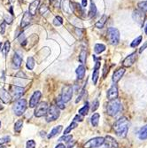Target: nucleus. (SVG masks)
I'll use <instances>...</instances> for the list:
<instances>
[{
	"label": "nucleus",
	"mask_w": 147,
	"mask_h": 148,
	"mask_svg": "<svg viewBox=\"0 0 147 148\" xmlns=\"http://www.w3.org/2000/svg\"><path fill=\"white\" fill-rule=\"evenodd\" d=\"M0 148H5V147H4V146H1V147H0Z\"/></svg>",
	"instance_id": "nucleus-55"
},
{
	"label": "nucleus",
	"mask_w": 147,
	"mask_h": 148,
	"mask_svg": "<svg viewBox=\"0 0 147 148\" xmlns=\"http://www.w3.org/2000/svg\"><path fill=\"white\" fill-rule=\"evenodd\" d=\"M77 123H75V122H73L68 128L66 129V130L64 131V135H68V133H70L71 131H72V130H74L75 128H76L77 127Z\"/></svg>",
	"instance_id": "nucleus-34"
},
{
	"label": "nucleus",
	"mask_w": 147,
	"mask_h": 148,
	"mask_svg": "<svg viewBox=\"0 0 147 148\" xmlns=\"http://www.w3.org/2000/svg\"><path fill=\"white\" fill-rule=\"evenodd\" d=\"M85 72H86V69L83 65L79 66L78 68L76 69V75H77V78L79 80H82L84 75H85Z\"/></svg>",
	"instance_id": "nucleus-23"
},
{
	"label": "nucleus",
	"mask_w": 147,
	"mask_h": 148,
	"mask_svg": "<svg viewBox=\"0 0 147 148\" xmlns=\"http://www.w3.org/2000/svg\"><path fill=\"white\" fill-rule=\"evenodd\" d=\"M4 21L6 24H12V21H13V18L12 16H10L9 14H5L4 16Z\"/></svg>",
	"instance_id": "nucleus-42"
},
{
	"label": "nucleus",
	"mask_w": 147,
	"mask_h": 148,
	"mask_svg": "<svg viewBox=\"0 0 147 148\" xmlns=\"http://www.w3.org/2000/svg\"><path fill=\"white\" fill-rule=\"evenodd\" d=\"M0 127H1V122H0Z\"/></svg>",
	"instance_id": "nucleus-56"
},
{
	"label": "nucleus",
	"mask_w": 147,
	"mask_h": 148,
	"mask_svg": "<svg viewBox=\"0 0 147 148\" xmlns=\"http://www.w3.org/2000/svg\"><path fill=\"white\" fill-rule=\"evenodd\" d=\"M25 92V89L17 85H12L10 87V95L12 97V99H19L21 98V96Z\"/></svg>",
	"instance_id": "nucleus-8"
},
{
	"label": "nucleus",
	"mask_w": 147,
	"mask_h": 148,
	"mask_svg": "<svg viewBox=\"0 0 147 148\" xmlns=\"http://www.w3.org/2000/svg\"><path fill=\"white\" fill-rule=\"evenodd\" d=\"M146 48H147V41H146V42H145V43L143 45V46L140 48V50H139V52H140V53H141V52H143V51H144Z\"/></svg>",
	"instance_id": "nucleus-50"
},
{
	"label": "nucleus",
	"mask_w": 147,
	"mask_h": 148,
	"mask_svg": "<svg viewBox=\"0 0 147 148\" xmlns=\"http://www.w3.org/2000/svg\"><path fill=\"white\" fill-rule=\"evenodd\" d=\"M99 119H100V115L98 113H95L93 114L91 118H90V122H91V124L93 127H97L98 125V123H99Z\"/></svg>",
	"instance_id": "nucleus-24"
},
{
	"label": "nucleus",
	"mask_w": 147,
	"mask_h": 148,
	"mask_svg": "<svg viewBox=\"0 0 147 148\" xmlns=\"http://www.w3.org/2000/svg\"><path fill=\"white\" fill-rule=\"evenodd\" d=\"M137 60V53L136 52H133L131 53L130 55H129L122 62V65L125 66V68H129V66H131L133 64L135 63Z\"/></svg>",
	"instance_id": "nucleus-13"
},
{
	"label": "nucleus",
	"mask_w": 147,
	"mask_h": 148,
	"mask_svg": "<svg viewBox=\"0 0 147 148\" xmlns=\"http://www.w3.org/2000/svg\"><path fill=\"white\" fill-rule=\"evenodd\" d=\"M70 7H71V11L80 17H82L84 15V10L83 7L81 6V5H79L78 3H74V2H70Z\"/></svg>",
	"instance_id": "nucleus-11"
},
{
	"label": "nucleus",
	"mask_w": 147,
	"mask_h": 148,
	"mask_svg": "<svg viewBox=\"0 0 147 148\" xmlns=\"http://www.w3.org/2000/svg\"><path fill=\"white\" fill-rule=\"evenodd\" d=\"M22 63V57L18 52H15L12 57V66L14 69H19Z\"/></svg>",
	"instance_id": "nucleus-18"
},
{
	"label": "nucleus",
	"mask_w": 147,
	"mask_h": 148,
	"mask_svg": "<svg viewBox=\"0 0 147 148\" xmlns=\"http://www.w3.org/2000/svg\"><path fill=\"white\" fill-rule=\"evenodd\" d=\"M138 7L142 10V12H147V1L138 3Z\"/></svg>",
	"instance_id": "nucleus-40"
},
{
	"label": "nucleus",
	"mask_w": 147,
	"mask_h": 148,
	"mask_svg": "<svg viewBox=\"0 0 147 148\" xmlns=\"http://www.w3.org/2000/svg\"><path fill=\"white\" fill-rule=\"evenodd\" d=\"M62 129H63V127H62L61 125H59V126L54 127V128H53V129L51 130L50 134L48 135V138H52L56 137L57 135H59V134L61 132Z\"/></svg>",
	"instance_id": "nucleus-22"
},
{
	"label": "nucleus",
	"mask_w": 147,
	"mask_h": 148,
	"mask_svg": "<svg viewBox=\"0 0 147 148\" xmlns=\"http://www.w3.org/2000/svg\"><path fill=\"white\" fill-rule=\"evenodd\" d=\"M129 120L126 117H121L114 123L113 128L118 137L124 138L127 137V134L129 131Z\"/></svg>",
	"instance_id": "nucleus-1"
},
{
	"label": "nucleus",
	"mask_w": 147,
	"mask_h": 148,
	"mask_svg": "<svg viewBox=\"0 0 147 148\" xmlns=\"http://www.w3.org/2000/svg\"><path fill=\"white\" fill-rule=\"evenodd\" d=\"M47 11H48V7L45 5H42L41 6H40V8H39V12H40V13H41L42 15H44V13H46Z\"/></svg>",
	"instance_id": "nucleus-45"
},
{
	"label": "nucleus",
	"mask_w": 147,
	"mask_h": 148,
	"mask_svg": "<svg viewBox=\"0 0 147 148\" xmlns=\"http://www.w3.org/2000/svg\"><path fill=\"white\" fill-rule=\"evenodd\" d=\"M15 77H17V78H23V79H27V78H28V76H27V75H25V73L22 72V71H19V72L15 75Z\"/></svg>",
	"instance_id": "nucleus-47"
},
{
	"label": "nucleus",
	"mask_w": 147,
	"mask_h": 148,
	"mask_svg": "<svg viewBox=\"0 0 147 148\" xmlns=\"http://www.w3.org/2000/svg\"><path fill=\"white\" fill-rule=\"evenodd\" d=\"M83 116L82 115H80V114H77L75 115V117L74 118V122H83Z\"/></svg>",
	"instance_id": "nucleus-48"
},
{
	"label": "nucleus",
	"mask_w": 147,
	"mask_h": 148,
	"mask_svg": "<svg viewBox=\"0 0 147 148\" xmlns=\"http://www.w3.org/2000/svg\"><path fill=\"white\" fill-rule=\"evenodd\" d=\"M96 13H97V6L95 5V3L93 2V0L91 1L90 3V12H89V15L90 18L92 17H94L96 15Z\"/></svg>",
	"instance_id": "nucleus-28"
},
{
	"label": "nucleus",
	"mask_w": 147,
	"mask_h": 148,
	"mask_svg": "<svg viewBox=\"0 0 147 148\" xmlns=\"http://www.w3.org/2000/svg\"><path fill=\"white\" fill-rule=\"evenodd\" d=\"M2 50V44H0V51Z\"/></svg>",
	"instance_id": "nucleus-54"
},
{
	"label": "nucleus",
	"mask_w": 147,
	"mask_h": 148,
	"mask_svg": "<svg viewBox=\"0 0 147 148\" xmlns=\"http://www.w3.org/2000/svg\"><path fill=\"white\" fill-rule=\"evenodd\" d=\"M104 145L106 148H118L117 141L113 138H112L111 136H106L105 138Z\"/></svg>",
	"instance_id": "nucleus-14"
},
{
	"label": "nucleus",
	"mask_w": 147,
	"mask_h": 148,
	"mask_svg": "<svg viewBox=\"0 0 147 148\" xmlns=\"http://www.w3.org/2000/svg\"><path fill=\"white\" fill-rule=\"evenodd\" d=\"M35 66V60L32 57H29L27 60V69L29 70H33Z\"/></svg>",
	"instance_id": "nucleus-31"
},
{
	"label": "nucleus",
	"mask_w": 147,
	"mask_h": 148,
	"mask_svg": "<svg viewBox=\"0 0 147 148\" xmlns=\"http://www.w3.org/2000/svg\"><path fill=\"white\" fill-rule=\"evenodd\" d=\"M26 148H36V142L34 140H29L27 142Z\"/></svg>",
	"instance_id": "nucleus-44"
},
{
	"label": "nucleus",
	"mask_w": 147,
	"mask_h": 148,
	"mask_svg": "<svg viewBox=\"0 0 147 148\" xmlns=\"http://www.w3.org/2000/svg\"><path fill=\"white\" fill-rule=\"evenodd\" d=\"M73 91H74V88H73L72 85H66V86L63 87L60 98H61V99L63 100L64 103L68 102L72 99L73 93H74Z\"/></svg>",
	"instance_id": "nucleus-6"
},
{
	"label": "nucleus",
	"mask_w": 147,
	"mask_h": 148,
	"mask_svg": "<svg viewBox=\"0 0 147 148\" xmlns=\"http://www.w3.org/2000/svg\"><path fill=\"white\" fill-rule=\"evenodd\" d=\"M107 36L111 45H116L120 41V32L115 28H109L107 29Z\"/></svg>",
	"instance_id": "nucleus-5"
},
{
	"label": "nucleus",
	"mask_w": 147,
	"mask_h": 148,
	"mask_svg": "<svg viewBox=\"0 0 147 148\" xmlns=\"http://www.w3.org/2000/svg\"><path fill=\"white\" fill-rule=\"evenodd\" d=\"M0 99L4 103H9L12 100V97L8 91H6L5 89H1L0 90Z\"/></svg>",
	"instance_id": "nucleus-21"
},
{
	"label": "nucleus",
	"mask_w": 147,
	"mask_h": 148,
	"mask_svg": "<svg viewBox=\"0 0 147 148\" xmlns=\"http://www.w3.org/2000/svg\"><path fill=\"white\" fill-rule=\"evenodd\" d=\"M59 108L56 106V105H51L46 113V122L47 123H51L53 122V121H56L59 117Z\"/></svg>",
	"instance_id": "nucleus-3"
},
{
	"label": "nucleus",
	"mask_w": 147,
	"mask_h": 148,
	"mask_svg": "<svg viewBox=\"0 0 147 148\" xmlns=\"http://www.w3.org/2000/svg\"><path fill=\"white\" fill-rule=\"evenodd\" d=\"M73 138V136L72 135H64L63 137H61L60 138H59V141H65V142H66V143H69L70 141H71V139Z\"/></svg>",
	"instance_id": "nucleus-39"
},
{
	"label": "nucleus",
	"mask_w": 147,
	"mask_h": 148,
	"mask_svg": "<svg viewBox=\"0 0 147 148\" xmlns=\"http://www.w3.org/2000/svg\"><path fill=\"white\" fill-rule=\"evenodd\" d=\"M132 17H133V19H134V21H136V22H137L139 25H141V26L144 25V19H145V15H144V12L136 10V11L133 12Z\"/></svg>",
	"instance_id": "nucleus-10"
},
{
	"label": "nucleus",
	"mask_w": 147,
	"mask_h": 148,
	"mask_svg": "<svg viewBox=\"0 0 147 148\" xmlns=\"http://www.w3.org/2000/svg\"><path fill=\"white\" fill-rule=\"evenodd\" d=\"M138 138L141 140L147 139V125L144 126L138 132Z\"/></svg>",
	"instance_id": "nucleus-26"
},
{
	"label": "nucleus",
	"mask_w": 147,
	"mask_h": 148,
	"mask_svg": "<svg viewBox=\"0 0 147 148\" xmlns=\"http://www.w3.org/2000/svg\"><path fill=\"white\" fill-rule=\"evenodd\" d=\"M106 96H107V99L109 100H113L118 98V88L115 84H113L108 90L107 93H106Z\"/></svg>",
	"instance_id": "nucleus-16"
},
{
	"label": "nucleus",
	"mask_w": 147,
	"mask_h": 148,
	"mask_svg": "<svg viewBox=\"0 0 147 148\" xmlns=\"http://www.w3.org/2000/svg\"><path fill=\"white\" fill-rule=\"evenodd\" d=\"M39 5H40V0H34V1L29 5L28 12L30 13V15L36 14L38 8H39Z\"/></svg>",
	"instance_id": "nucleus-20"
},
{
	"label": "nucleus",
	"mask_w": 147,
	"mask_h": 148,
	"mask_svg": "<svg viewBox=\"0 0 147 148\" xmlns=\"http://www.w3.org/2000/svg\"><path fill=\"white\" fill-rule=\"evenodd\" d=\"M142 39H143V37H142V36H138L137 38H136L134 41H133L132 43H131V47H133V48H135V47H137V46H138L139 45V44L142 42Z\"/></svg>",
	"instance_id": "nucleus-35"
},
{
	"label": "nucleus",
	"mask_w": 147,
	"mask_h": 148,
	"mask_svg": "<svg viewBox=\"0 0 147 148\" xmlns=\"http://www.w3.org/2000/svg\"><path fill=\"white\" fill-rule=\"evenodd\" d=\"M99 69H100V61L97 60L95 62L94 71H93V74H92V81H93V84H97L98 79L99 76Z\"/></svg>",
	"instance_id": "nucleus-17"
},
{
	"label": "nucleus",
	"mask_w": 147,
	"mask_h": 148,
	"mask_svg": "<svg viewBox=\"0 0 147 148\" xmlns=\"http://www.w3.org/2000/svg\"><path fill=\"white\" fill-rule=\"evenodd\" d=\"M11 140V138L9 136H5L2 138H0V145H3L6 143H8Z\"/></svg>",
	"instance_id": "nucleus-43"
},
{
	"label": "nucleus",
	"mask_w": 147,
	"mask_h": 148,
	"mask_svg": "<svg viewBox=\"0 0 147 148\" xmlns=\"http://www.w3.org/2000/svg\"><path fill=\"white\" fill-rule=\"evenodd\" d=\"M98 106H99V102H98V99H96L94 102H93V104H92V107H91L92 112L96 111V110L98 108Z\"/></svg>",
	"instance_id": "nucleus-46"
},
{
	"label": "nucleus",
	"mask_w": 147,
	"mask_h": 148,
	"mask_svg": "<svg viewBox=\"0 0 147 148\" xmlns=\"http://www.w3.org/2000/svg\"><path fill=\"white\" fill-rule=\"evenodd\" d=\"M27 109V100L25 99H19L13 104L12 110L17 116H21Z\"/></svg>",
	"instance_id": "nucleus-4"
},
{
	"label": "nucleus",
	"mask_w": 147,
	"mask_h": 148,
	"mask_svg": "<svg viewBox=\"0 0 147 148\" xmlns=\"http://www.w3.org/2000/svg\"><path fill=\"white\" fill-rule=\"evenodd\" d=\"M49 108V106L47 102H41L40 104H37L35 109V116L36 117H43L46 114L47 110Z\"/></svg>",
	"instance_id": "nucleus-7"
},
{
	"label": "nucleus",
	"mask_w": 147,
	"mask_h": 148,
	"mask_svg": "<svg viewBox=\"0 0 147 148\" xmlns=\"http://www.w3.org/2000/svg\"><path fill=\"white\" fill-rule=\"evenodd\" d=\"M55 148H68V147L65 146V145H63V144H59Z\"/></svg>",
	"instance_id": "nucleus-52"
},
{
	"label": "nucleus",
	"mask_w": 147,
	"mask_h": 148,
	"mask_svg": "<svg viewBox=\"0 0 147 148\" xmlns=\"http://www.w3.org/2000/svg\"><path fill=\"white\" fill-rule=\"evenodd\" d=\"M56 106L59 107V109H65V103L63 102V100L61 99V98H60V96L59 97H58L57 98V99H56Z\"/></svg>",
	"instance_id": "nucleus-37"
},
{
	"label": "nucleus",
	"mask_w": 147,
	"mask_h": 148,
	"mask_svg": "<svg viewBox=\"0 0 147 148\" xmlns=\"http://www.w3.org/2000/svg\"><path fill=\"white\" fill-rule=\"evenodd\" d=\"M106 21H107V16H106V15H103V16L100 18V20H99L98 22H96L95 27H96V28H98V29H102V28H104V26H105Z\"/></svg>",
	"instance_id": "nucleus-27"
},
{
	"label": "nucleus",
	"mask_w": 147,
	"mask_h": 148,
	"mask_svg": "<svg viewBox=\"0 0 147 148\" xmlns=\"http://www.w3.org/2000/svg\"><path fill=\"white\" fill-rule=\"evenodd\" d=\"M22 126H23V120H21V119L18 120L17 122L15 123V124H14V130H15V132L20 133L21 129H22Z\"/></svg>",
	"instance_id": "nucleus-33"
},
{
	"label": "nucleus",
	"mask_w": 147,
	"mask_h": 148,
	"mask_svg": "<svg viewBox=\"0 0 147 148\" xmlns=\"http://www.w3.org/2000/svg\"><path fill=\"white\" fill-rule=\"evenodd\" d=\"M104 142H105L104 138H101V137L94 138L89 140L87 143H85L83 145V148H97V147L103 145Z\"/></svg>",
	"instance_id": "nucleus-9"
},
{
	"label": "nucleus",
	"mask_w": 147,
	"mask_h": 148,
	"mask_svg": "<svg viewBox=\"0 0 147 148\" xmlns=\"http://www.w3.org/2000/svg\"><path fill=\"white\" fill-rule=\"evenodd\" d=\"M125 73V69H119L116 71H114V73L113 74V82L114 84H117L120 80L122 79V77L123 76Z\"/></svg>",
	"instance_id": "nucleus-19"
},
{
	"label": "nucleus",
	"mask_w": 147,
	"mask_h": 148,
	"mask_svg": "<svg viewBox=\"0 0 147 148\" xmlns=\"http://www.w3.org/2000/svg\"><path fill=\"white\" fill-rule=\"evenodd\" d=\"M94 51L98 54H100V53L105 51V45H104L103 44H97L94 47Z\"/></svg>",
	"instance_id": "nucleus-30"
},
{
	"label": "nucleus",
	"mask_w": 147,
	"mask_h": 148,
	"mask_svg": "<svg viewBox=\"0 0 147 148\" xmlns=\"http://www.w3.org/2000/svg\"><path fill=\"white\" fill-rule=\"evenodd\" d=\"M62 7H63V11L66 13H70L71 11V7H70V1L69 0H63L62 4H61Z\"/></svg>",
	"instance_id": "nucleus-25"
},
{
	"label": "nucleus",
	"mask_w": 147,
	"mask_h": 148,
	"mask_svg": "<svg viewBox=\"0 0 147 148\" xmlns=\"http://www.w3.org/2000/svg\"><path fill=\"white\" fill-rule=\"evenodd\" d=\"M122 103L118 99L110 100L107 106H106V111H107V114L110 116H115L119 112L122 111Z\"/></svg>",
	"instance_id": "nucleus-2"
},
{
	"label": "nucleus",
	"mask_w": 147,
	"mask_h": 148,
	"mask_svg": "<svg viewBox=\"0 0 147 148\" xmlns=\"http://www.w3.org/2000/svg\"><path fill=\"white\" fill-rule=\"evenodd\" d=\"M41 96H42V93L39 90H36L33 93V95L31 96V98L29 99V106L31 108H34V107H36L37 106L40 99H41Z\"/></svg>",
	"instance_id": "nucleus-12"
},
{
	"label": "nucleus",
	"mask_w": 147,
	"mask_h": 148,
	"mask_svg": "<svg viewBox=\"0 0 147 148\" xmlns=\"http://www.w3.org/2000/svg\"><path fill=\"white\" fill-rule=\"evenodd\" d=\"M2 51H3V54H4V56H5V57H6L7 53H8V52H9V51H10V43H9L8 41L5 43V45H4V47H3Z\"/></svg>",
	"instance_id": "nucleus-36"
},
{
	"label": "nucleus",
	"mask_w": 147,
	"mask_h": 148,
	"mask_svg": "<svg viewBox=\"0 0 147 148\" xmlns=\"http://www.w3.org/2000/svg\"><path fill=\"white\" fill-rule=\"evenodd\" d=\"M84 32H85V29H75V33H76V35H77V36L79 37V38H82L83 37V36L84 35Z\"/></svg>",
	"instance_id": "nucleus-41"
},
{
	"label": "nucleus",
	"mask_w": 147,
	"mask_h": 148,
	"mask_svg": "<svg viewBox=\"0 0 147 148\" xmlns=\"http://www.w3.org/2000/svg\"><path fill=\"white\" fill-rule=\"evenodd\" d=\"M145 33H146V35H147V24H146V26H145Z\"/></svg>",
	"instance_id": "nucleus-53"
},
{
	"label": "nucleus",
	"mask_w": 147,
	"mask_h": 148,
	"mask_svg": "<svg viewBox=\"0 0 147 148\" xmlns=\"http://www.w3.org/2000/svg\"><path fill=\"white\" fill-rule=\"evenodd\" d=\"M87 4H88V0H82V6L83 8L87 6Z\"/></svg>",
	"instance_id": "nucleus-51"
},
{
	"label": "nucleus",
	"mask_w": 147,
	"mask_h": 148,
	"mask_svg": "<svg viewBox=\"0 0 147 148\" xmlns=\"http://www.w3.org/2000/svg\"><path fill=\"white\" fill-rule=\"evenodd\" d=\"M5 25H6V23H5V21H3V22L1 23V25H0V31H1V34H2V35L5 34Z\"/></svg>",
	"instance_id": "nucleus-49"
},
{
	"label": "nucleus",
	"mask_w": 147,
	"mask_h": 148,
	"mask_svg": "<svg viewBox=\"0 0 147 148\" xmlns=\"http://www.w3.org/2000/svg\"><path fill=\"white\" fill-rule=\"evenodd\" d=\"M86 58H87V51L85 50H82L79 54V61L82 64H84L86 61Z\"/></svg>",
	"instance_id": "nucleus-32"
},
{
	"label": "nucleus",
	"mask_w": 147,
	"mask_h": 148,
	"mask_svg": "<svg viewBox=\"0 0 147 148\" xmlns=\"http://www.w3.org/2000/svg\"><path fill=\"white\" fill-rule=\"evenodd\" d=\"M53 24L55 26H61L63 24V19L60 16H56L53 20Z\"/></svg>",
	"instance_id": "nucleus-38"
},
{
	"label": "nucleus",
	"mask_w": 147,
	"mask_h": 148,
	"mask_svg": "<svg viewBox=\"0 0 147 148\" xmlns=\"http://www.w3.org/2000/svg\"><path fill=\"white\" fill-rule=\"evenodd\" d=\"M31 16L30 13L29 12H25L24 14H23V17L21 19V29H26L27 27H28L30 22H31Z\"/></svg>",
	"instance_id": "nucleus-15"
},
{
	"label": "nucleus",
	"mask_w": 147,
	"mask_h": 148,
	"mask_svg": "<svg viewBox=\"0 0 147 148\" xmlns=\"http://www.w3.org/2000/svg\"><path fill=\"white\" fill-rule=\"evenodd\" d=\"M89 109H90V106H89V103L88 102H86L85 103V105L82 107L81 109H79V111H78V113H79V114L80 115H82V116H85L87 114H88V112H89Z\"/></svg>",
	"instance_id": "nucleus-29"
}]
</instances>
